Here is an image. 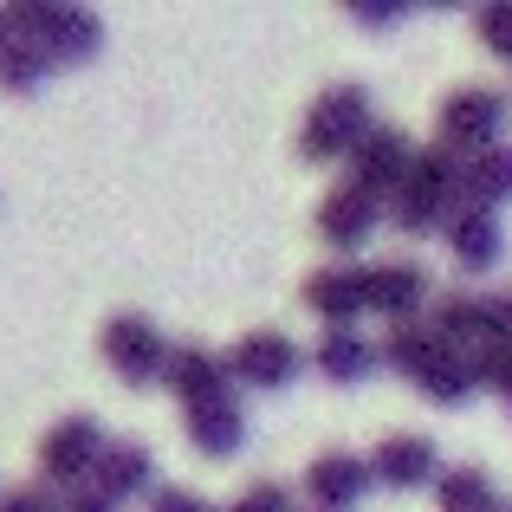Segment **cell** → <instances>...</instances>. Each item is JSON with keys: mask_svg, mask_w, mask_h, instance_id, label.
Returning a JSON list of instances; mask_svg holds the SVG:
<instances>
[{"mask_svg": "<svg viewBox=\"0 0 512 512\" xmlns=\"http://www.w3.org/2000/svg\"><path fill=\"white\" fill-rule=\"evenodd\" d=\"M383 363H389L396 376H409V383L422 389L428 402H441V409H454V402H467V396L480 389V370H474V363H467L448 338H441L435 325H422V318L389 331Z\"/></svg>", "mask_w": 512, "mask_h": 512, "instance_id": "obj_1", "label": "cell"}, {"mask_svg": "<svg viewBox=\"0 0 512 512\" xmlns=\"http://www.w3.org/2000/svg\"><path fill=\"white\" fill-rule=\"evenodd\" d=\"M461 175H467V156L441 150V143H428V150H415V169L409 182L396 188V201H389V221L402 227V234H448L454 208H461Z\"/></svg>", "mask_w": 512, "mask_h": 512, "instance_id": "obj_2", "label": "cell"}, {"mask_svg": "<svg viewBox=\"0 0 512 512\" xmlns=\"http://www.w3.org/2000/svg\"><path fill=\"white\" fill-rule=\"evenodd\" d=\"M370 130H376L370 124V91L363 85H331V91H318L312 111H305L299 150L312 156V163H350Z\"/></svg>", "mask_w": 512, "mask_h": 512, "instance_id": "obj_3", "label": "cell"}, {"mask_svg": "<svg viewBox=\"0 0 512 512\" xmlns=\"http://www.w3.org/2000/svg\"><path fill=\"white\" fill-rule=\"evenodd\" d=\"M13 20H20V33L33 39V52L46 65H85V59H98V46H104V20L91 7L26 0V7H13Z\"/></svg>", "mask_w": 512, "mask_h": 512, "instance_id": "obj_4", "label": "cell"}, {"mask_svg": "<svg viewBox=\"0 0 512 512\" xmlns=\"http://www.w3.org/2000/svg\"><path fill=\"white\" fill-rule=\"evenodd\" d=\"M441 150L454 156H487L500 150V130H506V98L493 85H461L441 98Z\"/></svg>", "mask_w": 512, "mask_h": 512, "instance_id": "obj_5", "label": "cell"}, {"mask_svg": "<svg viewBox=\"0 0 512 512\" xmlns=\"http://www.w3.org/2000/svg\"><path fill=\"white\" fill-rule=\"evenodd\" d=\"M428 325L461 350L474 370L487 357H500V350H512V331L500 325V312H493V292H448V299H435V318H428Z\"/></svg>", "mask_w": 512, "mask_h": 512, "instance_id": "obj_6", "label": "cell"}, {"mask_svg": "<svg viewBox=\"0 0 512 512\" xmlns=\"http://www.w3.org/2000/svg\"><path fill=\"white\" fill-rule=\"evenodd\" d=\"M98 350H104V363H111L117 376H124L130 389H150V383H163V370H169V338L150 325L143 312H117L111 325H104V338H98Z\"/></svg>", "mask_w": 512, "mask_h": 512, "instance_id": "obj_7", "label": "cell"}, {"mask_svg": "<svg viewBox=\"0 0 512 512\" xmlns=\"http://www.w3.org/2000/svg\"><path fill=\"white\" fill-rule=\"evenodd\" d=\"M111 448L104 441V428L91 422V415H65V422H52L46 435H39V474H46V487H85L91 467H98V454Z\"/></svg>", "mask_w": 512, "mask_h": 512, "instance_id": "obj_8", "label": "cell"}, {"mask_svg": "<svg viewBox=\"0 0 512 512\" xmlns=\"http://www.w3.org/2000/svg\"><path fill=\"white\" fill-rule=\"evenodd\" d=\"M227 370H234L240 389H286V383H299L305 350L286 331H247V338L227 350Z\"/></svg>", "mask_w": 512, "mask_h": 512, "instance_id": "obj_9", "label": "cell"}, {"mask_svg": "<svg viewBox=\"0 0 512 512\" xmlns=\"http://www.w3.org/2000/svg\"><path fill=\"white\" fill-rule=\"evenodd\" d=\"M163 389L182 402V409H201V402L240 396L234 370H227V350H208V344H175V350H169V370H163Z\"/></svg>", "mask_w": 512, "mask_h": 512, "instance_id": "obj_10", "label": "cell"}, {"mask_svg": "<svg viewBox=\"0 0 512 512\" xmlns=\"http://www.w3.org/2000/svg\"><path fill=\"white\" fill-rule=\"evenodd\" d=\"M409 169H415V143L402 137V130L376 124L370 137L357 143V156H350V188H363V195H376V201H396V188L409 182Z\"/></svg>", "mask_w": 512, "mask_h": 512, "instance_id": "obj_11", "label": "cell"}, {"mask_svg": "<svg viewBox=\"0 0 512 512\" xmlns=\"http://www.w3.org/2000/svg\"><path fill=\"white\" fill-rule=\"evenodd\" d=\"M376 227H383V201L363 195V188H350V182L318 201V240H325L331 253H357Z\"/></svg>", "mask_w": 512, "mask_h": 512, "instance_id": "obj_12", "label": "cell"}, {"mask_svg": "<svg viewBox=\"0 0 512 512\" xmlns=\"http://www.w3.org/2000/svg\"><path fill=\"white\" fill-rule=\"evenodd\" d=\"M370 487H376L370 461H363V454H344V448L318 454V461L305 467V493H312V506H318V512H350Z\"/></svg>", "mask_w": 512, "mask_h": 512, "instance_id": "obj_13", "label": "cell"}, {"mask_svg": "<svg viewBox=\"0 0 512 512\" xmlns=\"http://www.w3.org/2000/svg\"><path fill=\"white\" fill-rule=\"evenodd\" d=\"M305 305H312L325 325H357L370 312V266H318L305 279Z\"/></svg>", "mask_w": 512, "mask_h": 512, "instance_id": "obj_14", "label": "cell"}, {"mask_svg": "<svg viewBox=\"0 0 512 512\" xmlns=\"http://www.w3.org/2000/svg\"><path fill=\"white\" fill-rule=\"evenodd\" d=\"M448 253H454V266H461L467 279H480V273H493L500 266V253H506V234H500V214L493 208H454V221H448Z\"/></svg>", "mask_w": 512, "mask_h": 512, "instance_id": "obj_15", "label": "cell"}, {"mask_svg": "<svg viewBox=\"0 0 512 512\" xmlns=\"http://www.w3.org/2000/svg\"><path fill=\"white\" fill-rule=\"evenodd\" d=\"M370 474H376V487H435L441 480V454H435V441L428 435H389V441H376V454H370Z\"/></svg>", "mask_w": 512, "mask_h": 512, "instance_id": "obj_16", "label": "cell"}, {"mask_svg": "<svg viewBox=\"0 0 512 512\" xmlns=\"http://www.w3.org/2000/svg\"><path fill=\"white\" fill-rule=\"evenodd\" d=\"M85 487H98L104 500H150L156 493V461H150V448L143 441H111V448L98 454V467H91V480Z\"/></svg>", "mask_w": 512, "mask_h": 512, "instance_id": "obj_17", "label": "cell"}, {"mask_svg": "<svg viewBox=\"0 0 512 512\" xmlns=\"http://www.w3.org/2000/svg\"><path fill=\"white\" fill-rule=\"evenodd\" d=\"M182 422H188L195 454H208V461H234V454L247 448V409H240V396H221V402H201V409H182Z\"/></svg>", "mask_w": 512, "mask_h": 512, "instance_id": "obj_18", "label": "cell"}, {"mask_svg": "<svg viewBox=\"0 0 512 512\" xmlns=\"http://www.w3.org/2000/svg\"><path fill=\"white\" fill-rule=\"evenodd\" d=\"M428 305V273L415 260H383L370 266V312H383L389 325H415V312Z\"/></svg>", "mask_w": 512, "mask_h": 512, "instance_id": "obj_19", "label": "cell"}, {"mask_svg": "<svg viewBox=\"0 0 512 512\" xmlns=\"http://www.w3.org/2000/svg\"><path fill=\"white\" fill-rule=\"evenodd\" d=\"M376 363H383V350L363 338V331H350V325H331L325 338L312 344V370L325 376V383H363Z\"/></svg>", "mask_w": 512, "mask_h": 512, "instance_id": "obj_20", "label": "cell"}, {"mask_svg": "<svg viewBox=\"0 0 512 512\" xmlns=\"http://www.w3.org/2000/svg\"><path fill=\"white\" fill-rule=\"evenodd\" d=\"M461 201L467 208H493V214H500V201H512V143H500L487 156H467Z\"/></svg>", "mask_w": 512, "mask_h": 512, "instance_id": "obj_21", "label": "cell"}, {"mask_svg": "<svg viewBox=\"0 0 512 512\" xmlns=\"http://www.w3.org/2000/svg\"><path fill=\"white\" fill-rule=\"evenodd\" d=\"M435 500L441 512H500V493H493V480L480 467H448L435 480Z\"/></svg>", "mask_w": 512, "mask_h": 512, "instance_id": "obj_22", "label": "cell"}, {"mask_svg": "<svg viewBox=\"0 0 512 512\" xmlns=\"http://www.w3.org/2000/svg\"><path fill=\"white\" fill-rule=\"evenodd\" d=\"M46 72H52V65L33 52V39H26V33L0 52V91H13V98H33V91L46 85Z\"/></svg>", "mask_w": 512, "mask_h": 512, "instance_id": "obj_23", "label": "cell"}, {"mask_svg": "<svg viewBox=\"0 0 512 512\" xmlns=\"http://www.w3.org/2000/svg\"><path fill=\"white\" fill-rule=\"evenodd\" d=\"M474 26H480V46H487L493 59H506V65H512V7H506V0L480 7V13H474Z\"/></svg>", "mask_w": 512, "mask_h": 512, "instance_id": "obj_24", "label": "cell"}, {"mask_svg": "<svg viewBox=\"0 0 512 512\" xmlns=\"http://www.w3.org/2000/svg\"><path fill=\"white\" fill-rule=\"evenodd\" d=\"M227 512H292V493L279 487V480H253V487L240 493Z\"/></svg>", "mask_w": 512, "mask_h": 512, "instance_id": "obj_25", "label": "cell"}, {"mask_svg": "<svg viewBox=\"0 0 512 512\" xmlns=\"http://www.w3.org/2000/svg\"><path fill=\"white\" fill-rule=\"evenodd\" d=\"M150 512H221V506H208L201 493H188V487H156L150 493Z\"/></svg>", "mask_w": 512, "mask_h": 512, "instance_id": "obj_26", "label": "cell"}, {"mask_svg": "<svg viewBox=\"0 0 512 512\" xmlns=\"http://www.w3.org/2000/svg\"><path fill=\"white\" fill-rule=\"evenodd\" d=\"M0 512H59V500H52V487H13L0 493Z\"/></svg>", "mask_w": 512, "mask_h": 512, "instance_id": "obj_27", "label": "cell"}, {"mask_svg": "<svg viewBox=\"0 0 512 512\" xmlns=\"http://www.w3.org/2000/svg\"><path fill=\"white\" fill-rule=\"evenodd\" d=\"M350 13H357L363 26H396L409 7H402V0H350Z\"/></svg>", "mask_w": 512, "mask_h": 512, "instance_id": "obj_28", "label": "cell"}, {"mask_svg": "<svg viewBox=\"0 0 512 512\" xmlns=\"http://www.w3.org/2000/svg\"><path fill=\"white\" fill-rule=\"evenodd\" d=\"M59 512H124V506H117V500H104L98 487H72V493L59 500Z\"/></svg>", "mask_w": 512, "mask_h": 512, "instance_id": "obj_29", "label": "cell"}, {"mask_svg": "<svg viewBox=\"0 0 512 512\" xmlns=\"http://www.w3.org/2000/svg\"><path fill=\"white\" fill-rule=\"evenodd\" d=\"M13 39H20V20H13V7H0V52H7Z\"/></svg>", "mask_w": 512, "mask_h": 512, "instance_id": "obj_30", "label": "cell"}, {"mask_svg": "<svg viewBox=\"0 0 512 512\" xmlns=\"http://www.w3.org/2000/svg\"><path fill=\"white\" fill-rule=\"evenodd\" d=\"M506 409H512V389H506Z\"/></svg>", "mask_w": 512, "mask_h": 512, "instance_id": "obj_31", "label": "cell"}, {"mask_svg": "<svg viewBox=\"0 0 512 512\" xmlns=\"http://www.w3.org/2000/svg\"><path fill=\"white\" fill-rule=\"evenodd\" d=\"M500 512H512V506H500Z\"/></svg>", "mask_w": 512, "mask_h": 512, "instance_id": "obj_32", "label": "cell"}]
</instances>
